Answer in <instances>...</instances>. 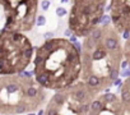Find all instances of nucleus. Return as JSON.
I'll return each mask as SVG.
<instances>
[{
	"label": "nucleus",
	"instance_id": "obj_9",
	"mask_svg": "<svg viewBox=\"0 0 130 115\" xmlns=\"http://www.w3.org/2000/svg\"><path fill=\"white\" fill-rule=\"evenodd\" d=\"M109 10L111 23L120 33L130 31V0H111Z\"/></svg>",
	"mask_w": 130,
	"mask_h": 115
},
{
	"label": "nucleus",
	"instance_id": "obj_11",
	"mask_svg": "<svg viewBox=\"0 0 130 115\" xmlns=\"http://www.w3.org/2000/svg\"><path fill=\"white\" fill-rule=\"evenodd\" d=\"M122 51H124V58H125V60L130 65V35L128 38H125V43L122 46Z\"/></svg>",
	"mask_w": 130,
	"mask_h": 115
},
{
	"label": "nucleus",
	"instance_id": "obj_8",
	"mask_svg": "<svg viewBox=\"0 0 130 115\" xmlns=\"http://www.w3.org/2000/svg\"><path fill=\"white\" fill-rule=\"evenodd\" d=\"M89 115L100 114H125L122 102L120 97L113 94H102L97 95L89 105Z\"/></svg>",
	"mask_w": 130,
	"mask_h": 115
},
{
	"label": "nucleus",
	"instance_id": "obj_6",
	"mask_svg": "<svg viewBox=\"0 0 130 115\" xmlns=\"http://www.w3.org/2000/svg\"><path fill=\"white\" fill-rule=\"evenodd\" d=\"M107 0H71L69 30L77 37H85L101 24Z\"/></svg>",
	"mask_w": 130,
	"mask_h": 115
},
{
	"label": "nucleus",
	"instance_id": "obj_10",
	"mask_svg": "<svg viewBox=\"0 0 130 115\" xmlns=\"http://www.w3.org/2000/svg\"><path fill=\"white\" fill-rule=\"evenodd\" d=\"M120 100L125 114H130V76L120 85Z\"/></svg>",
	"mask_w": 130,
	"mask_h": 115
},
{
	"label": "nucleus",
	"instance_id": "obj_15",
	"mask_svg": "<svg viewBox=\"0 0 130 115\" xmlns=\"http://www.w3.org/2000/svg\"><path fill=\"white\" fill-rule=\"evenodd\" d=\"M45 37H46V38H51V37H54V35H52V33H46Z\"/></svg>",
	"mask_w": 130,
	"mask_h": 115
},
{
	"label": "nucleus",
	"instance_id": "obj_16",
	"mask_svg": "<svg viewBox=\"0 0 130 115\" xmlns=\"http://www.w3.org/2000/svg\"><path fill=\"white\" fill-rule=\"evenodd\" d=\"M66 1H68V0H61V3H66Z\"/></svg>",
	"mask_w": 130,
	"mask_h": 115
},
{
	"label": "nucleus",
	"instance_id": "obj_2",
	"mask_svg": "<svg viewBox=\"0 0 130 115\" xmlns=\"http://www.w3.org/2000/svg\"><path fill=\"white\" fill-rule=\"evenodd\" d=\"M34 79L45 89H58L80 78V45L66 38H47L36 49L33 59Z\"/></svg>",
	"mask_w": 130,
	"mask_h": 115
},
{
	"label": "nucleus",
	"instance_id": "obj_4",
	"mask_svg": "<svg viewBox=\"0 0 130 115\" xmlns=\"http://www.w3.org/2000/svg\"><path fill=\"white\" fill-rule=\"evenodd\" d=\"M32 58V42L23 32L7 28L0 32V76L24 72Z\"/></svg>",
	"mask_w": 130,
	"mask_h": 115
},
{
	"label": "nucleus",
	"instance_id": "obj_14",
	"mask_svg": "<svg viewBox=\"0 0 130 115\" xmlns=\"http://www.w3.org/2000/svg\"><path fill=\"white\" fill-rule=\"evenodd\" d=\"M56 14H58L59 17H63V15L66 14V10L64 8H58V9H56Z\"/></svg>",
	"mask_w": 130,
	"mask_h": 115
},
{
	"label": "nucleus",
	"instance_id": "obj_3",
	"mask_svg": "<svg viewBox=\"0 0 130 115\" xmlns=\"http://www.w3.org/2000/svg\"><path fill=\"white\" fill-rule=\"evenodd\" d=\"M46 97L45 88L24 72L0 77V114L33 113Z\"/></svg>",
	"mask_w": 130,
	"mask_h": 115
},
{
	"label": "nucleus",
	"instance_id": "obj_12",
	"mask_svg": "<svg viewBox=\"0 0 130 115\" xmlns=\"http://www.w3.org/2000/svg\"><path fill=\"white\" fill-rule=\"evenodd\" d=\"M36 23H37V26H45V23H46V19H45V17L43 15H40V17H37V21H36Z\"/></svg>",
	"mask_w": 130,
	"mask_h": 115
},
{
	"label": "nucleus",
	"instance_id": "obj_7",
	"mask_svg": "<svg viewBox=\"0 0 130 115\" xmlns=\"http://www.w3.org/2000/svg\"><path fill=\"white\" fill-rule=\"evenodd\" d=\"M5 13V28L28 32L36 24L38 0H0Z\"/></svg>",
	"mask_w": 130,
	"mask_h": 115
},
{
	"label": "nucleus",
	"instance_id": "obj_5",
	"mask_svg": "<svg viewBox=\"0 0 130 115\" xmlns=\"http://www.w3.org/2000/svg\"><path fill=\"white\" fill-rule=\"evenodd\" d=\"M98 94L91 88L83 81L58 89L46 106L45 114L61 115V114H88L89 105Z\"/></svg>",
	"mask_w": 130,
	"mask_h": 115
},
{
	"label": "nucleus",
	"instance_id": "obj_1",
	"mask_svg": "<svg viewBox=\"0 0 130 115\" xmlns=\"http://www.w3.org/2000/svg\"><path fill=\"white\" fill-rule=\"evenodd\" d=\"M124 58L120 32L113 24H100L84 37L80 47V78L98 95L109 91L120 76Z\"/></svg>",
	"mask_w": 130,
	"mask_h": 115
},
{
	"label": "nucleus",
	"instance_id": "obj_13",
	"mask_svg": "<svg viewBox=\"0 0 130 115\" xmlns=\"http://www.w3.org/2000/svg\"><path fill=\"white\" fill-rule=\"evenodd\" d=\"M49 7H50V1H49V0H42V1H41V8H42L43 10H47Z\"/></svg>",
	"mask_w": 130,
	"mask_h": 115
}]
</instances>
